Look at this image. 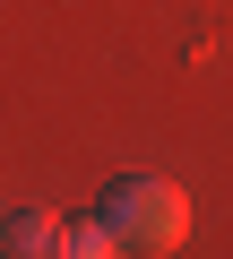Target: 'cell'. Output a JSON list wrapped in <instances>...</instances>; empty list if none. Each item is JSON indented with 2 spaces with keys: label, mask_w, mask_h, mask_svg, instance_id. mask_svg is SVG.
<instances>
[{
  "label": "cell",
  "mask_w": 233,
  "mask_h": 259,
  "mask_svg": "<svg viewBox=\"0 0 233 259\" xmlns=\"http://www.w3.org/2000/svg\"><path fill=\"white\" fill-rule=\"evenodd\" d=\"M104 233H112V250H138V259H164V250H181L190 242V199H181V182H164V173H121L104 190Z\"/></svg>",
  "instance_id": "cell-1"
},
{
  "label": "cell",
  "mask_w": 233,
  "mask_h": 259,
  "mask_svg": "<svg viewBox=\"0 0 233 259\" xmlns=\"http://www.w3.org/2000/svg\"><path fill=\"white\" fill-rule=\"evenodd\" d=\"M52 242H61V216H43V207L0 216V259H52Z\"/></svg>",
  "instance_id": "cell-2"
},
{
  "label": "cell",
  "mask_w": 233,
  "mask_h": 259,
  "mask_svg": "<svg viewBox=\"0 0 233 259\" xmlns=\"http://www.w3.org/2000/svg\"><path fill=\"white\" fill-rule=\"evenodd\" d=\"M52 259H121V250H112L104 216H69V225H61V242H52Z\"/></svg>",
  "instance_id": "cell-3"
}]
</instances>
